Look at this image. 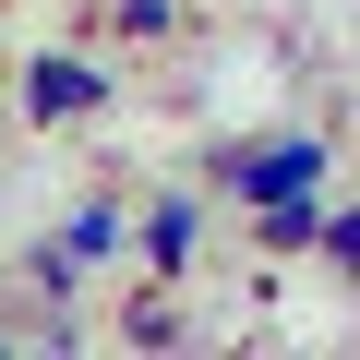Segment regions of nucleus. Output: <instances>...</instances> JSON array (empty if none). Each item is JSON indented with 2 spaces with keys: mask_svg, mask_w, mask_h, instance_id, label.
Returning a JSON list of instances; mask_svg holds the SVG:
<instances>
[{
  "mask_svg": "<svg viewBox=\"0 0 360 360\" xmlns=\"http://www.w3.org/2000/svg\"><path fill=\"white\" fill-rule=\"evenodd\" d=\"M312 180H324V132H264V144L229 156V193L240 205H300Z\"/></svg>",
  "mask_w": 360,
  "mask_h": 360,
  "instance_id": "obj_1",
  "label": "nucleus"
},
{
  "mask_svg": "<svg viewBox=\"0 0 360 360\" xmlns=\"http://www.w3.org/2000/svg\"><path fill=\"white\" fill-rule=\"evenodd\" d=\"M25 96H37V120H72V108H96V72H84V60H37Z\"/></svg>",
  "mask_w": 360,
  "mask_h": 360,
  "instance_id": "obj_2",
  "label": "nucleus"
},
{
  "mask_svg": "<svg viewBox=\"0 0 360 360\" xmlns=\"http://www.w3.org/2000/svg\"><path fill=\"white\" fill-rule=\"evenodd\" d=\"M252 229H264V252H312L324 240V205L300 193V205H252Z\"/></svg>",
  "mask_w": 360,
  "mask_h": 360,
  "instance_id": "obj_3",
  "label": "nucleus"
},
{
  "mask_svg": "<svg viewBox=\"0 0 360 360\" xmlns=\"http://www.w3.org/2000/svg\"><path fill=\"white\" fill-rule=\"evenodd\" d=\"M144 252H156V264H193V205H156V217H144Z\"/></svg>",
  "mask_w": 360,
  "mask_h": 360,
  "instance_id": "obj_4",
  "label": "nucleus"
},
{
  "mask_svg": "<svg viewBox=\"0 0 360 360\" xmlns=\"http://www.w3.org/2000/svg\"><path fill=\"white\" fill-rule=\"evenodd\" d=\"M60 252H72V264H96V252H120V217H108V205H84V217H72V240H60Z\"/></svg>",
  "mask_w": 360,
  "mask_h": 360,
  "instance_id": "obj_5",
  "label": "nucleus"
},
{
  "mask_svg": "<svg viewBox=\"0 0 360 360\" xmlns=\"http://www.w3.org/2000/svg\"><path fill=\"white\" fill-rule=\"evenodd\" d=\"M324 252H336V264H348V288H360V205H348V217H324Z\"/></svg>",
  "mask_w": 360,
  "mask_h": 360,
  "instance_id": "obj_6",
  "label": "nucleus"
}]
</instances>
